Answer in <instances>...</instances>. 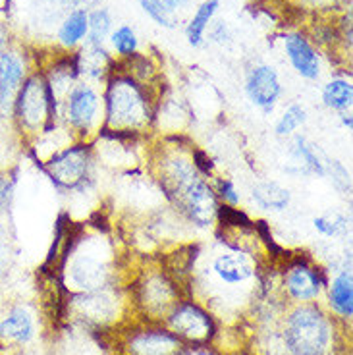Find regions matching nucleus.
I'll list each match as a JSON object with an SVG mask.
<instances>
[{"label":"nucleus","mask_w":353,"mask_h":355,"mask_svg":"<svg viewBox=\"0 0 353 355\" xmlns=\"http://www.w3.org/2000/svg\"><path fill=\"white\" fill-rule=\"evenodd\" d=\"M212 270L226 284H241L255 275L253 263L249 261L248 255L239 251L221 253L212 263Z\"/></svg>","instance_id":"ddd939ff"},{"label":"nucleus","mask_w":353,"mask_h":355,"mask_svg":"<svg viewBox=\"0 0 353 355\" xmlns=\"http://www.w3.org/2000/svg\"><path fill=\"white\" fill-rule=\"evenodd\" d=\"M218 8V0H207L203 2L197 12H195V16L189 21V26H187V41L189 44H193V46H199V44L203 43V37L205 31H207V27H209V21L214 16V12Z\"/></svg>","instance_id":"6ab92c4d"},{"label":"nucleus","mask_w":353,"mask_h":355,"mask_svg":"<svg viewBox=\"0 0 353 355\" xmlns=\"http://www.w3.org/2000/svg\"><path fill=\"white\" fill-rule=\"evenodd\" d=\"M98 112L97 93L87 85H78L71 89L68 105H66V116L71 128L87 132L91 124L95 122Z\"/></svg>","instance_id":"1a4fd4ad"},{"label":"nucleus","mask_w":353,"mask_h":355,"mask_svg":"<svg viewBox=\"0 0 353 355\" xmlns=\"http://www.w3.org/2000/svg\"><path fill=\"white\" fill-rule=\"evenodd\" d=\"M180 355H216L209 347H191V349H182Z\"/></svg>","instance_id":"c85d7f7f"},{"label":"nucleus","mask_w":353,"mask_h":355,"mask_svg":"<svg viewBox=\"0 0 353 355\" xmlns=\"http://www.w3.org/2000/svg\"><path fill=\"white\" fill-rule=\"evenodd\" d=\"M342 122H344V125H347V128H352V116L344 114L342 116Z\"/></svg>","instance_id":"7c9ffc66"},{"label":"nucleus","mask_w":353,"mask_h":355,"mask_svg":"<svg viewBox=\"0 0 353 355\" xmlns=\"http://www.w3.org/2000/svg\"><path fill=\"white\" fill-rule=\"evenodd\" d=\"M313 224H315V230L322 236H327V238H334V236H340L347 230V218L340 213H328L317 216Z\"/></svg>","instance_id":"4be33fe9"},{"label":"nucleus","mask_w":353,"mask_h":355,"mask_svg":"<svg viewBox=\"0 0 353 355\" xmlns=\"http://www.w3.org/2000/svg\"><path fill=\"white\" fill-rule=\"evenodd\" d=\"M2 118H4V114H2V108H0V120H2Z\"/></svg>","instance_id":"2f4dec72"},{"label":"nucleus","mask_w":353,"mask_h":355,"mask_svg":"<svg viewBox=\"0 0 353 355\" xmlns=\"http://www.w3.org/2000/svg\"><path fill=\"white\" fill-rule=\"evenodd\" d=\"M295 155L309 166L311 172H315L318 176H325V174H327L325 162L318 159L317 151H315L311 145H307L305 137H295Z\"/></svg>","instance_id":"b1692460"},{"label":"nucleus","mask_w":353,"mask_h":355,"mask_svg":"<svg viewBox=\"0 0 353 355\" xmlns=\"http://www.w3.org/2000/svg\"><path fill=\"white\" fill-rule=\"evenodd\" d=\"M89 31V21L85 10H74L68 18L64 19L62 27H60V33L58 39L64 46H76L80 43L83 37L87 35Z\"/></svg>","instance_id":"a211bd4d"},{"label":"nucleus","mask_w":353,"mask_h":355,"mask_svg":"<svg viewBox=\"0 0 353 355\" xmlns=\"http://www.w3.org/2000/svg\"><path fill=\"white\" fill-rule=\"evenodd\" d=\"M14 114L26 132H39L46 120H53L56 114V101L49 83L39 76L29 78L16 95Z\"/></svg>","instance_id":"20e7f679"},{"label":"nucleus","mask_w":353,"mask_h":355,"mask_svg":"<svg viewBox=\"0 0 353 355\" xmlns=\"http://www.w3.org/2000/svg\"><path fill=\"white\" fill-rule=\"evenodd\" d=\"M253 201L265 211H284L290 205V191L276 182H263L253 187Z\"/></svg>","instance_id":"dca6fc26"},{"label":"nucleus","mask_w":353,"mask_h":355,"mask_svg":"<svg viewBox=\"0 0 353 355\" xmlns=\"http://www.w3.org/2000/svg\"><path fill=\"white\" fill-rule=\"evenodd\" d=\"M286 44V53L290 58L291 66L305 80H317L318 71H320V62H318V54L311 43L300 33H291L284 39Z\"/></svg>","instance_id":"f8f14e48"},{"label":"nucleus","mask_w":353,"mask_h":355,"mask_svg":"<svg viewBox=\"0 0 353 355\" xmlns=\"http://www.w3.org/2000/svg\"><path fill=\"white\" fill-rule=\"evenodd\" d=\"M328 303L340 317L350 319L353 315V278L350 270L336 276L328 288Z\"/></svg>","instance_id":"2eb2a0df"},{"label":"nucleus","mask_w":353,"mask_h":355,"mask_svg":"<svg viewBox=\"0 0 353 355\" xmlns=\"http://www.w3.org/2000/svg\"><path fill=\"white\" fill-rule=\"evenodd\" d=\"M139 2H141L143 10H145L157 24H160V26L164 27L174 26V24H172V18H170V12L162 6L160 0H139Z\"/></svg>","instance_id":"a878e982"},{"label":"nucleus","mask_w":353,"mask_h":355,"mask_svg":"<svg viewBox=\"0 0 353 355\" xmlns=\"http://www.w3.org/2000/svg\"><path fill=\"white\" fill-rule=\"evenodd\" d=\"M110 39H112L116 53L122 54V56H132L137 51V37H135V31L130 26L118 27Z\"/></svg>","instance_id":"393cba45"},{"label":"nucleus","mask_w":353,"mask_h":355,"mask_svg":"<svg viewBox=\"0 0 353 355\" xmlns=\"http://www.w3.org/2000/svg\"><path fill=\"white\" fill-rule=\"evenodd\" d=\"M128 355H180L182 338L172 330L149 329L133 332L128 340Z\"/></svg>","instance_id":"423d86ee"},{"label":"nucleus","mask_w":353,"mask_h":355,"mask_svg":"<svg viewBox=\"0 0 353 355\" xmlns=\"http://www.w3.org/2000/svg\"><path fill=\"white\" fill-rule=\"evenodd\" d=\"M170 330L178 338H186L191 342H209L214 334V322L211 315L195 303H180L168 317Z\"/></svg>","instance_id":"39448f33"},{"label":"nucleus","mask_w":353,"mask_h":355,"mask_svg":"<svg viewBox=\"0 0 353 355\" xmlns=\"http://www.w3.org/2000/svg\"><path fill=\"white\" fill-rule=\"evenodd\" d=\"M353 87L347 80L328 81L322 89V103L332 110H345L352 107Z\"/></svg>","instance_id":"aec40b11"},{"label":"nucleus","mask_w":353,"mask_h":355,"mask_svg":"<svg viewBox=\"0 0 353 355\" xmlns=\"http://www.w3.org/2000/svg\"><path fill=\"white\" fill-rule=\"evenodd\" d=\"M12 196V178L8 174H2L0 176V211L6 207Z\"/></svg>","instance_id":"cd10ccee"},{"label":"nucleus","mask_w":353,"mask_h":355,"mask_svg":"<svg viewBox=\"0 0 353 355\" xmlns=\"http://www.w3.org/2000/svg\"><path fill=\"white\" fill-rule=\"evenodd\" d=\"M35 336V324L31 315L21 307L12 309L0 320V338L6 342H16V344H27Z\"/></svg>","instance_id":"4468645a"},{"label":"nucleus","mask_w":353,"mask_h":355,"mask_svg":"<svg viewBox=\"0 0 353 355\" xmlns=\"http://www.w3.org/2000/svg\"><path fill=\"white\" fill-rule=\"evenodd\" d=\"M89 21V37H91V43L101 44L105 41V37L108 35L110 31V26H112V19H110V14L106 12L105 8L95 10L93 14L87 16Z\"/></svg>","instance_id":"412c9836"},{"label":"nucleus","mask_w":353,"mask_h":355,"mask_svg":"<svg viewBox=\"0 0 353 355\" xmlns=\"http://www.w3.org/2000/svg\"><path fill=\"white\" fill-rule=\"evenodd\" d=\"M162 186L168 197L193 224L207 228L216 218L218 201L197 164H191L186 159L170 160L164 166Z\"/></svg>","instance_id":"f257e3e1"},{"label":"nucleus","mask_w":353,"mask_h":355,"mask_svg":"<svg viewBox=\"0 0 353 355\" xmlns=\"http://www.w3.org/2000/svg\"><path fill=\"white\" fill-rule=\"evenodd\" d=\"M246 91L255 107L268 112V110H273L276 101L280 98L282 85H280L278 73L273 66H257L248 76Z\"/></svg>","instance_id":"6e6552de"},{"label":"nucleus","mask_w":353,"mask_h":355,"mask_svg":"<svg viewBox=\"0 0 353 355\" xmlns=\"http://www.w3.org/2000/svg\"><path fill=\"white\" fill-rule=\"evenodd\" d=\"M71 280L76 282V286L91 292V290L101 288V284L105 282V270L101 263L93 261L91 257L80 259L71 266Z\"/></svg>","instance_id":"f3484780"},{"label":"nucleus","mask_w":353,"mask_h":355,"mask_svg":"<svg viewBox=\"0 0 353 355\" xmlns=\"http://www.w3.org/2000/svg\"><path fill=\"white\" fill-rule=\"evenodd\" d=\"M89 170V153L85 147H71L60 155H56L49 162V172L51 176L66 187L80 186L85 180Z\"/></svg>","instance_id":"0eeeda50"},{"label":"nucleus","mask_w":353,"mask_h":355,"mask_svg":"<svg viewBox=\"0 0 353 355\" xmlns=\"http://www.w3.org/2000/svg\"><path fill=\"white\" fill-rule=\"evenodd\" d=\"M149 120V103L130 78L114 80L106 95V122L118 130H139Z\"/></svg>","instance_id":"7ed1b4c3"},{"label":"nucleus","mask_w":353,"mask_h":355,"mask_svg":"<svg viewBox=\"0 0 353 355\" xmlns=\"http://www.w3.org/2000/svg\"><path fill=\"white\" fill-rule=\"evenodd\" d=\"M24 62L18 54H0V108L4 116L14 108V101L24 83Z\"/></svg>","instance_id":"9d476101"},{"label":"nucleus","mask_w":353,"mask_h":355,"mask_svg":"<svg viewBox=\"0 0 353 355\" xmlns=\"http://www.w3.org/2000/svg\"><path fill=\"white\" fill-rule=\"evenodd\" d=\"M332 340L330 320L315 305L291 311L284 327V342L293 355H325Z\"/></svg>","instance_id":"f03ea898"},{"label":"nucleus","mask_w":353,"mask_h":355,"mask_svg":"<svg viewBox=\"0 0 353 355\" xmlns=\"http://www.w3.org/2000/svg\"><path fill=\"white\" fill-rule=\"evenodd\" d=\"M286 290L298 302H313L320 295V290H322L320 272L305 263L290 266V270L286 275Z\"/></svg>","instance_id":"9b49d317"},{"label":"nucleus","mask_w":353,"mask_h":355,"mask_svg":"<svg viewBox=\"0 0 353 355\" xmlns=\"http://www.w3.org/2000/svg\"><path fill=\"white\" fill-rule=\"evenodd\" d=\"M305 120H307L305 108L300 107V105H291V107L284 112L282 118L278 120V124H276V133H278V135H291L300 125L305 124Z\"/></svg>","instance_id":"5701e85b"},{"label":"nucleus","mask_w":353,"mask_h":355,"mask_svg":"<svg viewBox=\"0 0 353 355\" xmlns=\"http://www.w3.org/2000/svg\"><path fill=\"white\" fill-rule=\"evenodd\" d=\"M162 2V6L168 10V12H174L176 8H180V6H184L186 4V0H160Z\"/></svg>","instance_id":"c756f323"},{"label":"nucleus","mask_w":353,"mask_h":355,"mask_svg":"<svg viewBox=\"0 0 353 355\" xmlns=\"http://www.w3.org/2000/svg\"><path fill=\"white\" fill-rule=\"evenodd\" d=\"M218 187H221L222 199H224L226 203H228V205H238L239 203L238 191H236V187L232 186V182H230V180H221V182H218Z\"/></svg>","instance_id":"bb28decb"}]
</instances>
